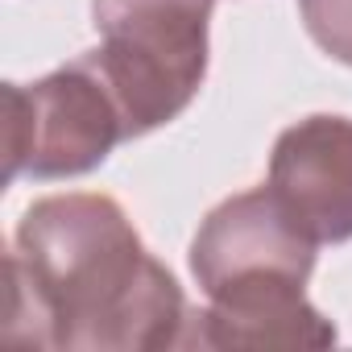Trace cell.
<instances>
[{
  "instance_id": "1",
  "label": "cell",
  "mask_w": 352,
  "mask_h": 352,
  "mask_svg": "<svg viewBox=\"0 0 352 352\" xmlns=\"http://www.w3.org/2000/svg\"><path fill=\"white\" fill-rule=\"evenodd\" d=\"M9 270L5 340L79 352H157L187 340V298L108 195L38 199Z\"/></svg>"
},
{
  "instance_id": "2",
  "label": "cell",
  "mask_w": 352,
  "mask_h": 352,
  "mask_svg": "<svg viewBox=\"0 0 352 352\" xmlns=\"http://www.w3.org/2000/svg\"><path fill=\"white\" fill-rule=\"evenodd\" d=\"M216 0H91L100 50L129 141L170 124L204 87L208 21Z\"/></svg>"
},
{
  "instance_id": "3",
  "label": "cell",
  "mask_w": 352,
  "mask_h": 352,
  "mask_svg": "<svg viewBox=\"0 0 352 352\" xmlns=\"http://www.w3.org/2000/svg\"><path fill=\"white\" fill-rule=\"evenodd\" d=\"M5 183L79 179L129 141L124 108L91 50L30 87L5 83Z\"/></svg>"
},
{
  "instance_id": "4",
  "label": "cell",
  "mask_w": 352,
  "mask_h": 352,
  "mask_svg": "<svg viewBox=\"0 0 352 352\" xmlns=\"http://www.w3.org/2000/svg\"><path fill=\"white\" fill-rule=\"evenodd\" d=\"M315 241L278 208L270 187L224 199L191 241V274L208 298L253 286H307Z\"/></svg>"
},
{
  "instance_id": "5",
  "label": "cell",
  "mask_w": 352,
  "mask_h": 352,
  "mask_svg": "<svg viewBox=\"0 0 352 352\" xmlns=\"http://www.w3.org/2000/svg\"><path fill=\"white\" fill-rule=\"evenodd\" d=\"M270 195L315 241H352V120L307 116L270 153Z\"/></svg>"
},
{
  "instance_id": "6",
  "label": "cell",
  "mask_w": 352,
  "mask_h": 352,
  "mask_svg": "<svg viewBox=\"0 0 352 352\" xmlns=\"http://www.w3.org/2000/svg\"><path fill=\"white\" fill-rule=\"evenodd\" d=\"M187 348H327L336 344L331 319L315 311L302 286H253L208 298L191 315Z\"/></svg>"
},
{
  "instance_id": "7",
  "label": "cell",
  "mask_w": 352,
  "mask_h": 352,
  "mask_svg": "<svg viewBox=\"0 0 352 352\" xmlns=\"http://www.w3.org/2000/svg\"><path fill=\"white\" fill-rule=\"evenodd\" d=\"M311 42L336 63L352 67V0H298Z\"/></svg>"
}]
</instances>
